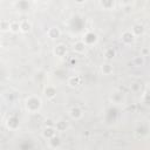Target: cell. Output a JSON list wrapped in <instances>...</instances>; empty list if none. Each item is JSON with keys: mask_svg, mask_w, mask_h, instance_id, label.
Instances as JSON below:
<instances>
[{"mask_svg": "<svg viewBox=\"0 0 150 150\" xmlns=\"http://www.w3.org/2000/svg\"><path fill=\"white\" fill-rule=\"evenodd\" d=\"M28 2H35V1H38V0H27Z\"/></svg>", "mask_w": 150, "mask_h": 150, "instance_id": "25", "label": "cell"}, {"mask_svg": "<svg viewBox=\"0 0 150 150\" xmlns=\"http://www.w3.org/2000/svg\"><path fill=\"white\" fill-rule=\"evenodd\" d=\"M56 132H57V130H56V128L54 127V124H53V125H47V127H45L43 130H42V136H43L45 139L49 141V139H52L53 137L56 136Z\"/></svg>", "mask_w": 150, "mask_h": 150, "instance_id": "4", "label": "cell"}, {"mask_svg": "<svg viewBox=\"0 0 150 150\" xmlns=\"http://www.w3.org/2000/svg\"><path fill=\"white\" fill-rule=\"evenodd\" d=\"M0 30H1L2 33L11 32V20L2 19L1 22H0Z\"/></svg>", "mask_w": 150, "mask_h": 150, "instance_id": "19", "label": "cell"}, {"mask_svg": "<svg viewBox=\"0 0 150 150\" xmlns=\"http://www.w3.org/2000/svg\"><path fill=\"white\" fill-rule=\"evenodd\" d=\"M43 94H45V96H46L48 100H53V98L56 97L57 89H56V87L53 86V84H47V86L45 87V89H43Z\"/></svg>", "mask_w": 150, "mask_h": 150, "instance_id": "6", "label": "cell"}, {"mask_svg": "<svg viewBox=\"0 0 150 150\" xmlns=\"http://www.w3.org/2000/svg\"><path fill=\"white\" fill-rule=\"evenodd\" d=\"M100 70H101V73H102L103 75H107V76H108V75H111V74H112L114 67H112V64L110 63V61H107V62H104V63L101 64Z\"/></svg>", "mask_w": 150, "mask_h": 150, "instance_id": "13", "label": "cell"}, {"mask_svg": "<svg viewBox=\"0 0 150 150\" xmlns=\"http://www.w3.org/2000/svg\"><path fill=\"white\" fill-rule=\"evenodd\" d=\"M20 32V21L18 20H11V33L16 34Z\"/></svg>", "mask_w": 150, "mask_h": 150, "instance_id": "20", "label": "cell"}, {"mask_svg": "<svg viewBox=\"0 0 150 150\" xmlns=\"http://www.w3.org/2000/svg\"><path fill=\"white\" fill-rule=\"evenodd\" d=\"M19 127H20V121L16 116L12 115L6 120V128L8 130H16L19 129Z\"/></svg>", "mask_w": 150, "mask_h": 150, "instance_id": "5", "label": "cell"}, {"mask_svg": "<svg viewBox=\"0 0 150 150\" xmlns=\"http://www.w3.org/2000/svg\"><path fill=\"white\" fill-rule=\"evenodd\" d=\"M136 38H137V36L132 33L131 29H125V30H123L122 34H121V41H122V43L125 45V46L132 45V43L135 42Z\"/></svg>", "mask_w": 150, "mask_h": 150, "instance_id": "2", "label": "cell"}, {"mask_svg": "<svg viewBox=\"0 0 150 150\" xmlns=\"http://www.w3.org/2000/svg\"><path fill=\"white\" fill-rule=\"evenodd\" d=\"M32 30V23L28 20H22L20 21V32L23 34H27Z\"/></svg>", "mask_w": 150, "mask_h": 150, "instance_id": "17", "label": "cell"}, {"mask_svg": "<svg viewBox=\"0 0 150 150\" xmlns=\"http://www.w3.org/2000/svg\"><path fill=\"white\" fill-rule=\"evenodd\" d=\"M98 4L104 11H112L116 5V0H98Z\"/></svg>", "mask_w": 150, "mask_h": 150, "instance_id": "11", "label": "cell"}, {"mask_svg": "<svg viewBox=\"0 0 150 150\" xmlns=\"http://www.w3.org/2000/svg\"><path fill=\"white\" fill-rule=\"evenodd\" d=\"M148 53H149V50H148L146 48H144V49L141 52V55H143V56H146V54H148Z\"/></svg>", "mask_w": 150, "mask_h": 150, "instance_id": "23", "label": "cell"}, {"mask_svg": "<svg viewBox=\"0 0 150 150\" xmlns=\"http://www.w3.org/2000/svg\"><path fill=\"white\" fill-rule=\"evenodd\" d=\"M83 110L80 108V107H73V108H70V110H69V116H70V118L71 120H75V121H79V120H81L82 117H83Z\"/></svg>", "mask_w": 150, "mask_h": 150, "instance_id": "8", "label": "cell"}, {"mask_svg": "<svg viewBox=\"0 0 150 150\" xmlns=\"http://www.w3.org/2000/svg\"><path fill=\"white\" fill-rule=\"evenodd\" d=\"M49 142V145L52 146V148H59L60 145H61V141H60V138L59 137H53L52 139H49L48 141Z\"/></svg>", "mask_w": 150, "mask_h": 150, "instance_id": "22", "label": "cell"}, {"mask_svg": "<svg viewBox=\"0 0 150 150\" xmlns=\"http://www.w3.org/2000/svg\"><path fill=\"white\" fill-rule=\"evenodd\" d=\"M47 36H48L49 39H52V40L59 39V38L61 36V30H60V28L56 27V26H53V27L48 28V29H47Z\"/></svg>", "mask_w": 150, "mask_h": 150, "instance_id": "9", "label": "cell"}, {"mask_svg": "<svg viewBox=\"0 0 150 150\" xmlns=\"http://www.w3.org/2000/svg\"><path fill=\"white\" fill-rule=\"evenodd\" d=\"M53 54H54L55 56H57V57H63V56H66V54H67V47H66V45H63V43H57V45H55L54 48H53Z\"/></svg>", "mask_w": 150, "mask_h": 150, "instance_id": "7", "label": "cell"}, {"mask_svg": "<svg viewBox=\"0 0 150 150\" xmlns=\"http://www.w3.org/2000/svg\"><path fill=\"white\" fill-rule=\"evenodd\" d=\"M130 63H131L134 67H142V66H144V63H145V59H144L143 55L139 54V55H137V56H134V57L131 59Z\"/></svg>", "mask_w": 150, "mask_h": 150, "instance_id": "16", "label": "cell"}, {"mask_svg": "<svg viewBox=\"0 0 150 150\" xmlns=\"http://www.w3.org/2000/svg\"><path fill=\"white\" fill-rule=\"evenodd\" d=\"M87 45L83 42V40H79L73 45V50L75 52V54H83L87 49Z\"/></svg>", "mask_w": 150, "mask_h": 150, "instance_id": "10", "label": "cell"}, {"mask_svg": "<svg viewBox=\"0 0 150 150\" xmlns=\"http://www.w3.org/2000/svg\"><path fill=\"white\" fill-rule=\"evenodd\" d=\"M25 109L29 114H36L42 108V100L36 95H29L25 100Z\"/></svg>", "mask_w": 150, "mask_h": 150, "instance_id": "1", "label": "cell"}, {"mask_svg": "<svg viewBox=\"0 0 150 150\" xmlns=\"http://www.w3.org/2000/svg\"><path fill=\"white\" fill-rule=\"evenodd\" d=\"M67 84H68L70 88H77V87L81 84V77H80L79 75L69 76L68 80H67Z\"/></svg>", "mask_w": 150, "mask_h": 150, "instance_id": "14", "label": "cell"}, {"mask_svg": "<svg viewBox=\"0 0 150 150\" xmlns=\"http://www.w3.org/2000/svg\"><path fill=\"white\" fill-rule=\"evenodd\" d=\"M115 56H116V50L112 47L104 48V50H103V57L105 59V61H111Z\"/></svg>", "mask_w": 150, "mask_h": 150, "instance_id": "15", "label": "cell"}, {"mask_svg": "<svg viewBox=\"0 0 150 150\" xmlns=\"http://www.w3.org/2000/svg\"><path fill=\"white\" fill-rule=\"evenodd\" d=\"M54 127L56 128V130H57L59 132H62V131H66V130H67L68 123H67L66 121H63V120H60V121H56V122L54 123Z\"/></svg>", "mask_w": 150, "mask_h": 150, "instance_id": "18", "label": "cell"}, {"mask_svg": "<svg viewBox=\"0 0 150 150\" xmlns=\"http://www.w3.org/2000/svg\"><path fill=\"white\" fill-rule=\"evenodd\" d=\"M82 40H83V42H84L88 47H90V46H94V45H96V43L98 42V35H97L96 33L89 30V32H86V33L83 34Z\"/></svg>", "mask_w": 150, "mask_h": 150, "instance_id": "3", "label": "cell"}, {"mask_svg": "<svg viewBox=\"0 0 150 150\" xmlns=\"http://www.w3.org/2000/svg\"><path fill=\"white\" fill-rule=\"evenodd\" d=\"M110 100H111V102L115 103V104H122V103L124 102L123 93H121V91H118V90L114 91V93L110 95Z\"/></svg>", "mask_w": 150, "mask_h": 150, "instance_id": "12", "label": "cell"}, {"mask_svg": "<svg viewBox=\"0 0 150 150\" xmlns=\"http://www.w3.org/2000/svg\"><path fill=\"white\" fill-rule=\"evenodd\" d=\"M74 1H75L77 5H82V4H84L87 0H74Z\"/></svg>", "mask_w": 150, "mask_h": 150, "instance_id": "24", "label": "cell"}, {"mask_svg": "<svg viewBox=\"0 0 150 150\" xmlns=\"http://www.w3.org/2000/svg\"><path fill=\"white\" fill-rule=\"evenodd\" d=\"M131 30H132V33H134L136 36H139V35H142V34L144 33V27H143L142 25H139V23H136V25L132 26Z\"/></svg>", "mask_w": 150, "mask_h": 150, "instance_id": "21", "label": "cell"}]
</instances>
